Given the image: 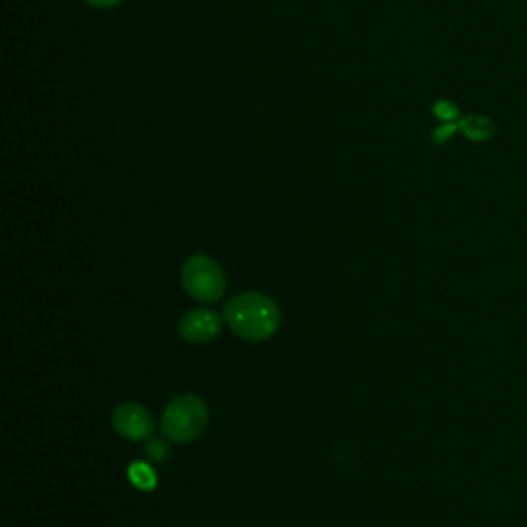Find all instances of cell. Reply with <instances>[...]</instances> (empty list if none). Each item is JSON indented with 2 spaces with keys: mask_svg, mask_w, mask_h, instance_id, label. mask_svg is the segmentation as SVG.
<instances>
[{
  "mask_svg": "<svg viewBox=\"0 0 527 527\" xmlns=\"http://www.w3.org/2000/svg\"><path fill=\"white\" fill-rule=\"evenodd\" d=\"M223 318L241 340L262 342L278 330L280 309L266 295L241 293L225 305Z\"/></svg>",
  "mask_w": 527,
  "mask_h": 527,
  "instance_id": "6da1fadb",
  "label": "cell"
},
{
  "mask_svg": "<svg viewBox=\"0 0 527 527\" xmlns=\"http://www.w3.org/2000/svg\"><path fill=\"white\" fill-rule=\"evenodd\" d=\"M208 423L206 404L192 394L173 398L161 416V429L165 437L173 443H192L196 441Z\"/></svg>",
  "mask_w": 527,
  "mask_h": 527,
  "instance_id": "7a4b0ae2",
  "label": "cell"
},
{
  "mask_svg": "<svg viewBox=\"0 0 527 527\" xmlns=\"http://www.w3.org/2000/svg\"><path fill=\"white\" fill-rule=\"evenodd\" d=\"M182 283L186 293L202 303L219 301L227 287L223 268L204 254H196L186 260L182 268Z\"/></svg>",
  "mask_w": 527,
  "mask_h": 527,
  "instance_id": "3957f363",
  "label": "cell"
},
{
  "mask_svg": "<svg viewBox=\"0 0 527 527\" xmlns=\"http://www.w3.org/2000/svg\"><path fill=\"white\" fill-rule=\"evenodd\" d=\"M114 429L132 441H143L153 435V418L145 406L136 402H124L120 404L112 414Z\"/></svg>",
  "mask_w": 527,
  "mask_h": 527,
  "instance_id": "277c9868",
  "label": "cell"
},
{
  "mask_svg": "<svg viewBox=\"0 0 527 527\" xmlns=\"http://www.w3.org/2000/svg\"><path fill=\"white\" fill-rule=\"evenodd\" d=\"M221 332V318L213 311L206 307H198L188 311L182 322H180V334L184 340L192 344H202L217 338Z\"/></svg>",
  "mask_w": 527,
  "mask_h": 527,
  "instance_id": "5b68a950",
  "label": "cell"
},
{
  "mask_svg": "<svg viewBox=\"0 0 527 527\" xmlns=\"http://www.w3.org/2000/svg\"><path fill=\"white\" fill-rule=\"evenodd\" d=\"M460 130L466 138L480 143V140H486L495 134V124L482 116H468L460 120Z\"/></svg>",
  "mask_w": 527,
  "mask_h": 527,
  "instance_id": "8992f818",
  "label": "cell"
},
{
  "mask_svg": "<svg viewBox=\"0 0 527 527\" xmlns=\"http://www.w3.org/2000/svg\"><path fill=\"white\" fill-rule=\"evenodd\" d=\"M128 478L138 490H153L157 486V474L145 462H136L128 468Z\"/></svg>",
  "mask_w": 527,
  "mask_h": 527,
  "instance_id": "52a82bcc",
  "label": "cell"
},
{
  "mask_svg": "<svg viewBox=\"0 0 527 527\" xmlns=\"http://www.w3.org/2000/svg\"><path fill=\"white\" fill-rule=\"evenodd\" d=\"M433 114L443 120V122H455L460 118V110H458V105H453L449 101H437L433 105Z\"/></svg>",
  "mask_w": 527,
  "mask_h": 527,
  "instance_id": "ba28073f",
  "label": "cell"
},
{
  "mask_svg": "<svg viewBox=\"0 0 527 527\" xmlns=\"http://www.w3.org/2000/svg\"><path fill=\"white\" fill-rule=\"evenodd\" d=\"M460 130V122H445L443 126H439L435 132H433V143L435 145H445L447 140Z\"/></svg>",
  "mask_w": 527,
  "mask_h": 527,
  "instance_id": "9c48e42d",
  "label": "cell"
},
{
  "mask_svg": "<svg viewBox=\"0 0 527 527\" xmlns=\"http://www.w3.org/2000/svg\"><path fill=\"white\" fill-rule=\"evenodd\" d=\"M147 455L155 462H163L167 458V445L161 439H151L147 445Z\"/></svg>",
  "mask_w": 527,
  "mask_h": 527,
  "instance_id": "30bf717a",
  "label": "cell"
},
{
  "mask_svg": "<svg viewBox=\"0 0 527 527\" xmlns=\"http://www.w3.org/2000/svg\"><path fill=\"white\" fill-rule=\"evenodd\" d=\"M85 3H89L91 7H97V9H110V7L120 5L122 0H85Z\"/></svg>",
  "mask_w": 527,
  "mask_h": 527,
  "instance_id": "8fae6325",
  "label": "cell"
}]
</instances>
